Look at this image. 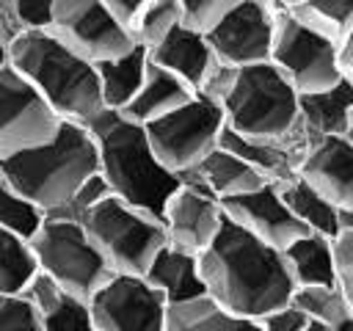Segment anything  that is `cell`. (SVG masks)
<instances>
[{
  "label": "cell",
  "mask_w": 353,
  "mask_h": 331,
  "mask_svg": "<svg viewBox=\"0 0 353 331\" xmlns=\"http://www.w3.org/2000/svg\"><path fill=\"white\" fill-rule=\"evenodd\" d=\"M83 229L110 270L121 276H143L154 254L165 245V229L157 218L127 207L113 196L99 201L83 218Z\"/></svg>",
  "instance_id": "52a82bcc"
},
{
  "label": "cell",
  "mask_w": 353,
  "mask_h": 331,
  "mask_svg": "<svg viewBox=\"0 0 353 331\" xmlns=\"http://www.w3.org/2000/svg\"><path fill=\"white\" fill-rule=\"evenodd\" d=\"M110 196V190H108V185H105V179L99 177V174H94L88 182H83L80 185V190L58 210V212H52L50 218H63V221H74V223H83V218L99 204V201H105Z\"/></svg>",
  "instance_id": "836d02e7"
},
{
  "label": "cell",
  "mask_w": 353,
  "mask_h": 331,
  "mask_svg": "<svg viewBox=\"0 0 353 331\" xmlns=\"http://www.w3.org/2000/svg\"><path fill=\"white\" fill-rule=\"evenodd\" d=\"M306 331H309V328H306Z\"/></svg>",
  "instance_id": "bcb514c9"
},
{
  "label": "cell",
  "mask_w": 353,
  "mask_h": 331,
  "mask_svg": "<svg viewBox=\"0 0 353 331\" xmlns=\"http://www.w3.org/2000/svg\"><path fill=\"white\" fill-rule=\"evenodd\" d=\"M221 207H223L229 221H234L240 229H245L248 234H254L256 240H262V243H268L270 248H279V251L292 245L298 237L312 234L287 210L276 185H262L259 190H251L245 196L221 201Z\"/></svg>",
  "instance_id": "9a60e30c"
},
{
  "label": "cell",
  "mask_w": 353,
  "mask_h": 331,
  "mask_svg": "<svg viewBox=\"0 0 353 331\" xmlns=\"http://www.w3.org/2000/svg\"><path fill=\"white\" fill-rule=\"evenodd\" d=\"M179 25H182L179 0H146L141 25L135 30V44L149 52L157 44H163Z\"/></svg>",
  "instance_id": "1f68e13d"
},
{
  "label": "cell",
  "mask_w": 353,
  "mask_h": 331,
  "mask_svg": "<svg viewBox=\"0 0 353 331\" xmlns=\"http://www.w3.org/2000/svg\"><path fill=\"white\" fill-rule=\"evenodd\" d=\"M8 185V179H6V168H3V163H0V190Z\"/></svg>",
  "instance_id": "f6af8a7d"
},
{
  "label": "cell",
  "mask_w": 353,
  "mask_h": 331,
  "mask_svg": "<svg viewBox=\"0 0 353 331\" xmlns=\"http://www.w3.org/2000/svg\"><path fill=\"white\" fill-rule=\"evenodd\" d=\"M85 130L97 143L99 177L110 196L160 221L179 188V177L154 157L146 130L116 110H102Z\"/></svg>",
  "instance_id": "7a4b0ae2"
},
{
  "label": "cell",
  "mask_w": 353,
  "mask_h": 331,
  "mask_svg": "<svg viewBox=\"0 0 353 331\" xmlns=\"http://www.w3.org/2000/svg\"><path fill=\"white\" fill-rule=\"evenodd\" d=\"M146 66H149V52L143 47H138V44L127 55L94 66L97 69V80H99V94H102L105 110L121 113L132 102V97L143 86Z\"/></svg>",
  "instance_id": "d4e9b609"
},
{
  "label": "cell",
  "mask_w": 353,
  "mask_h": 331,
  "mask_svg": "<svg viewBox=\"0 0 353 331\" xmlns=\"http://www.w3.org/2000/svg\"><path fill=\"white\" fill-rule=\"evenodd\" d=\"M221 146L248 163L268 185H284L298 177V166L309 149V141L303 130H298V135H292L290 141H248L223 130Z\"/></svg>",
  "instance_id": "e0dca14e"
},
{
  "label": "cell",
  "mask_w": 353,
  "mask_h": 331,
  "mask_svg": "<svg viewBox=\"0 0 353 331\" xmlns=\"http://www.w3.org/2000/svg\"><path fill=\"white\" fill-rule=\"evenodd\" d=\"M270 63L298 91V97L325 91L342 80L339 77V47L306 30L303 25H298L290 17L287 3H276Z\"/></svg>",
  "instance_id": "9c48e42d"
},
{
  "label": "cell",
  "mask_w": 353,
  "mask_h": 331,
  "mask_svg": "<svg viewBox=\"0 0 353 331\" xmlns=\"http://www.w3.org/2000/svg\"><path fill=\"white\" fill-rule=\"evenodd\" d=\"M19 33H44L52 25V0H6Z\"/></svg>",
  "instance_id": "e575fe53"
},
{
  "label": "cell",
  "mask_w": 353,
  "mask_h": 331,
  "mask_svg": "<svg viewBox=\"0 0 353 331\" xmlns=\"http://www.w3.org/2000/svg\"><path fill=\"white\" fill-rule=\"evenodd\" d=\"M334 268H336V287L342 290L350 312H353V232H342L334 240Z\"/></svg>",
  "instance_id": "8d00e7d4"
},
{
  "label": "cell",
  "mask_w": 353,
  "mask_h": 331,
  "mask_svg": "<svg viewBox=\"0 0 353 331\" xmlns=\"http://www.w3.org/2000/svg\"><path fill=\"white\" fill-rule=\"evenodd\" d=\"M339 77L353 88V30L339 44Z\"/></svg>",
  "instance_id": "ab89813d"
},
{
  "label": "cell",
  "mask_w": 353,
  "mask_h": 331,
  "mask_svg": "<svg viewBox=\"0 0 353 331\" xmlns=\"http://www.w3.org/2000/svg\"><path fill=\"white\" fill-rule=\"evenodd\" d=\"M44 221H47V212L39 210L33 201H28L22 193H17L11 185L0 190V226L6 232L30 243L44 226Z\"/></svg>",
  "instance_id": "4dcf8cb0"
},
{
  "label": "cell",
  "mask_w": 353,
  "mask_h": 331,
  "mask_svg": "<svg viewBox=\"0 0 353 331\" xmlns=\"http://www.w3.org/2000/svg\"><path fill=\"white\" fill-rule=\"evenodd\" d=\"M290 17L336 47L353 30V0H287Z\"/></svg>",
  "instance_id": "484cf974"
},
{
  "label": "cell",
  "mask_w": 353,
  "mask_h": 331,
  "mask_svg": "<svg viewBox=\"0 0 353 331\" xmlns=\"http://www.w3.org/2000/svg\"><path fill=\"white\" fill-rule=\"evenodd\" d=\"M0 331H41V323L22 295H0Z\"/></svg>",
  "instance_id": "d590c367"
},
{
  "label": "cell",
  "mask_w": 353,
  "mask_h": 331,
  "mask_svg": "<svg viewBox=\"0 0 353 331\" xmlns=\"http://www.w3.org/2000/svg\"><path fill=\"white\" fill-rule=\"evenodd\" d=\"M290 303L301 309L312 325H320V328H334L336 323L353 314L336 284L334 287H295Z\"/></svg>",
  "instance_id": "f546056e"
},
{
  "label": "cell",
  "mask_w": 353,
  "mask_h": 331,
  "mask_svg": "<svg viewBox=\"0 0 353 331\" xmlns=\"http://www.w3.org/2000/svg\"><path fill=\"white\" fill-rule=\"evenodd\" d=\"M276 30V0H234L229 14L207 36L218 63L243 69L270 63Z\"/></svg>",
  "instance_id": "7c38bea8"
},
{
  "label": "cell",
  "mask_w": 353,
  "mask_h": 331,
  "mask_svg": "<svg viewBox=\"0 0 353 331\" xmlns=\"http://www.w3.org/2000/svg\"><path fill=\"white\" fill-rule=\"evenodd\" d=\"M199 270L207 298L221 309L256 323L287 306L295 292L281 251L256 240L229 218H223L218 237L199 257Z\"/></svg>",
  "instance_id": "6da1fadb"
},
{
  "label": "cell",
  "mask_w": 353,
  "mask_h": 331,
  "mask_svg": "<svg viewBox=\"0 0 353 331\" xmlns=\"http://www.w3.org/2000/svg\"><path fill=\"white\" fill-rule=\"evenodd\" d=\"M259 328L262 331H306L309 328V317L301 309H295L292 303H287V306L265 314L259 320Z\"/></svg>",
  "instance_id": "f35d334b"
},
{
  "label": "cell",
  "mask_w": 353,
  "mask_h": 331,
  "mask_svg": "<svg viewBox=\"0 0 353 331\" xmlns=\"http://www.w3.org/2000/svg\"><path fill=\"white\" fill-rule=\"evenodd\" d=\"M97 331H165L168 303L141 276H110L88 301Z\"/></svg>",
  "instance_id": "4fadbf2b"
},
{
  "label": "cell",
  "mask_w": 353,
  "mask_h": 331,
  "mask_svg": "<svg viewBox=\"0 0 353 331\" xmlns=\"http://www.w3.org/2000/svg\"><path fill=\"white\" fill-rule=\"evenodd\" d=\"M22 298L36 309L41 331H97L88 301L69 295L41 270H36V276L28 281Z\"/></svg>",
  "instance_id": "d6986e66"
},
{
  "label": "cell",
  "mask_w": 353,
  "mask_h": 331,
  "mask_svg": "<svg viewBox=\"0 0 353 331\" xmlns=\"http://www.w3.org/2000/svg\"><path fill=\"white\" fill-rule=\"evenodd\" d=\"M350 146H353V110H350V116H347V127H345V135H342Z\"/></svg>",
  "instance_id": "ee69618b"
},
{
  "label": "cell",
  "mask_w": 353,
  "mask_h": 331,
  "mask_svg": "<svg viewBox=\"0 0 353 331\" xmlns=\"http://www.w3.org/2000/svg\"><path fill=\"white\" fill-rule=\"evenodd\" d=\"M141 279L149 287H154L165 298L168 306L188 303V301H196V298L207 295L204 279H201V270H199V257H193L188 251H179L168 243L154 254V259L149 262V268Z\"/></svg>",
  "instance_id": "44dd1931"
},
{
  "label": "cell",
  "mask_w": 353,
  "mask_h": 331,
  "mask_svg": "<svg viewBox=\"0 0 353 331\" xmlns=\"http://www.w3.org/2000/svg\"><path fill=\"white\" fill-rule=\"evenodd\" d=\"M196 97L193 88H188L179 77H174L171 72L154 66L149 61L146 66V77H143V86L138 88V94L132 97V102L121 110L124 119H130L132 124H152L174 110H179L182 105H188L190 99Z\"/></svg>",
  "instance_id": "7402d4cb"
},
{
  "label": "cell",
  "mask_w": 353,
  "mask_h": 331,
  "mask_svg": "<svg viewBox=\"0 0 353 331\" xmlns=\"http://www.w3.org/2000/svg\"><path fill=\"white\" fill-rule=\"evenodd\" d=\"M36 270L30 243L0 226V295H22Z\"/></svg>",
  "instance_id": "f1b7e54d"
},
{
  "label": "cell",
  "mask_w": 353,
  "mask_h": 331,
  "mask_svg": "<svg viewBox=\"0 0 353 331\" xmlns=\"http://www.w3.org/2000/svg\"><path fill=\"white\" fill-rule=\"evenodd\" d=\"M6 66H11V44H6V41L0 39V72H3Z\"/></svg>",
  "instance_id": "b9f144b4"
},
{
  "label": "cell",
  "mask_w": 353,
  "mask_h": 331,
  "mask_svg": "<svg viewBox=\"0 0 353 331\" xmlns=\"http://www.w3.org/2000/svg\"><path fill=\"white\" fill-rule=\"evenodd\" d=\"M149 61L165 72H171L174 77H179L188 88H193L199 94V88L204 86V80L210 77V72L218 66L210 44L204 36L188 30V28H176L163 44H157L154 50H149Z\"/></svg>",
  "instance_id": "ffe728a7"
},
{
  "label": "cell",
  "mask_w": 353,
  "mask_h": 331,
  "mask_svg": "<svg viewBox=\"0 0 353 331\" xmlns=\"http://www.w3.org/2000/svg\"><path fill=\"white\" fill-rule=\"evenodd\" d=\"M325 331H353V314H350V317H345L342 323H336L334 328H325Z\"/></svg>",
  "instance_id": "7bdbcfd3"
},
{
  "label": "cell",
  "mask_w": 353,
  "mask_h": 331,
  "mask_svg": "<svg viewBox=\"0 0 353 331\" xmlns=\"http://www.w3.org/2000/svg\"><path fill=\"white\" fill-rule=\"evenodd\" d=\"M295 287H334V240L323 234H303L281 251Z\"/></svg>",
  "instance_id": "cb8c5ba5"
},
{
  "label": "cell",
  "mask_w": 353,
  "mask_h": 331,
  "mask_svg": "<svg viewBox=\"0 0 353 331\" xmlns=\"http://www.w3.org/2000/svg\"><path fill=\"white\" fill-rule=\"evenodd\" d=\"M61 124L55 110L14 66L0 72V160L50 143Z\"/></svg>",
  "instance_id": "30bf717a"
},
{
  "label": "cell",
  "mask_w": 353,
  "mask_h": 331,
  "mask_svg": "<svg viewBox=\"0 0 353 331\" xmlns=\"http://www.w3.org/2000/svg\"><path fill=\"white\" fill-rule=\"evenodd\" d=\"M30 251L36 268L80 301H91L110 281V276H116L83 223L47 215L44 226L30 240Z\"/></svg>",
  "instance_id": "8992f818"
},
{
  "label": "cell",
  "mask_w": 353,
  "mask_h": 331,
  "mask_svg": "<svg viewBox=\"0 0 353 331\" xmlns=\"http://www.w3.org/2000/svg\"><path fill=\"white\" fill-rule=\"evenodd\" d=\"M353 110V88L339 80L336 86L314 94L298 97V113H301V130L309 143L320 138H339L345 135L347 116Z\"/></svg>",
  "instance_id": "603a6c76"
},
{
  "label": "cell",
  "mask_w": 353,
  "mask_h": 331,
  "mask_svg": "<svg viewBox=\"0 0 353 331\" xmlns=\"http://www.w3.org/2000/svg\"><path fill=\"white\" fill-rule=\"evenodd\" d=\"M105 8H108V14L113 17V22L135 41V30H138V25H141L146 0H105Z\"/></svg>",
  "instance_id": "74e56055"
},
{
  "label": "cell",
  "mask_w": 353,
  "mask_h": 331,
  "mask_svg": "<svg viewBox=\"0 0 353 331\" xmlns=\"http://www.w3.org/2000/svg\"><path fill=\"white\" fill-rule=\"evenodd\" d=\"M50 33L94 66L121 58L135 47L108 14L105 0H52Z\"/></svg>",
  "instance_id": "8fae6325"
},
{
  "label": "cell",
  "mask_w": 353,
  "mask_h": 331,
  "mask_svg": "<svg viewBox=\"0 0 353 331\" xmlns=\"http://www.w3.org/2000/svg\"><path fill=\"white\" fill-rule=\"evenodd\" d=\"M179 182L190 185L196 190H204L218 201H229V199L245 196V193L259 190L262 185H268L248 163H243L237 154H232L223 146L210 152L193 171L182 174Z\"/></svg>",
  "instance_id": "ac0fdd59"
},
{
  "label": "cell",
  "mask_w": 353,
  "mask_h": 331,
  "mask_svg": "<svg viewBox=\"0 0 353 331\" xmlns=\"http://www.w3.org/2000/svg\"><path fill=\"white\" fill-rule=\"evenodd\" d=\"M221 110L226 130L248 141H290L301 130L298 91L273 63L234 69Z\"/></svg>",
  "instance_id": "5b68a950"
},
{
  "label": "cell",
  "mask_w": 353,
  "mask_h": 331,
  "mask_svg": "<svg viewBox=\"0 0 353 331\" xmlns=\"http://www.w3.org/2000/svg\"><path fill=\"white\" fill-rule=\"evenodd\" d=\"M154 157L176 177L193 171L210 152L221 146L226 119L221 105L196 94L179 110L143 127Z\"/></svg>",
  "instance_id": "ba28073f"
},
{
  "label": "cell",
  "mask_w": 353,
  "mask_h": 331,
  "mask_svg": "<svg viewBox=\"0 0 353 331\" xmlns=\"http://www.w3.org/2000/svg\"><path fill=\"white\" fill-rule=\"evenodd\" d=\"M287 210L295 215V221L312 232V234H323L328 240H336L339 234V223H336V207H331L317 190H312L301 177H292L284 185H276Z\"/></svg>",
  "instance_id": "83f0119b"
},
{
  "label": "cell",
  "mask_w": 353,
  "mask_h": 331,
  "mask_svg": "<svg viewBox=\"0 0 353 331\" xmlns=\"http://www.w3.org/2000/svg\"><path fill=\"white\" fill-rule=\"evenodd\" d=\"M336 223H339V234L353 232V210H336Z\"/></svg>",
  "instance_id": "60d3db41"
},
{
  "label": "cell",
  "mask_w": 353,
  "mask_h": 331,
  "mask_svg": "<svg viewBox=\"0 0 353 331\" xmlns=\"http://www.w3.org/2000/svg\"><path fill=\"white\" fill-rule=\"evenodd\" d=\"M298 177L331 207L353 210V146L342 135L309 143Z\"/></svg>",
  "instance_id": "2e32d148"
},
{
  "label": "cell",
  "mask_w": 353,
  "mask_h": 331,
  "mask_svg": "<svg viewBox=\"0 0 353 331\" xmlns=\"http://www.w3.org/2000/svg\"><path fill=\"white\" fill-rule=\"evenodd\" d=\"M165 331H262V328L256 320L237 317L204 295L188 303L168 306Z\"/></svg>",
  "instance_id": "4316f807"
},
{
  "label": "cell",
  "mask_w": 353,
  "mask_h": 331,
  "mask_svg": "<svg viewBox=\"0 0 353 331\" xmlns=\"http://www.w3.org/2000/svg\"><path fill=\"white\" fill-rule=\"evenodd\" d=\"M232 6H234V0H179L182 28L207 39L218 28V22L229 14Z\"/></svg>",
  "instance_id": "d6a6232c"
},
{
  "label": "cell",
  "mask_w": 353,
  "mask_h": 331,
  "mask_svg": "<svg viewBox=\"0 0 353 331\" xmlns=\"http://www.w3.org/2000/svg\"><path fill=\"white\" fill-rule=\"evenodd\" d=\"M223 207L218 199H212L204 190H196L190 185L176 188V193L168 199L163 210V229H165V243L188 251L193 257H201L210 243L218 237L223 226Z\"/></svg>",
  "instance_id": "5bb4252c"
},
{
  "label": "cell",
  "mask_w": 353,
  "mask_h": 331,
  "mask_svg": "<svg viewBox=\"0 0 353 331\" xmlns=\"http://www.w3.org/2000/svg\"><path fill=\"white\" fill-rule=\"evenodd\" d=\"M0 163L6 168L8 185L47 215L58 212L83 182L99 174V157L91 132L72 121H63L50 143Z\"/></svg>",
  "instance_id": "277c9868"
},
{
  "label": "cell",
  "mask_w": 353,
  "mask_h": 331,
  "mask_svg": "<svg viewBox=\"0 0 353 331\" xmlns=\"http://www.w3.org/2000/svg\"><path fill=\"white\" fill-rule=\"evenodd\" d=\"M11 66L41 94L61 121L85 127L105 110L94 63L72 52L50 30L19 36L11 44Z\"/></svg>",
  "instance_id": "3957f363"
}]
</instances>
